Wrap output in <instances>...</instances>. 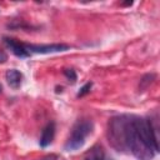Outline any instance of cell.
Listing matches in <instances>:
<instances>
[{
    "label": "cell",
    "instance_id": "obj_10",
    "mask_svg": "<svg viewBox=\"0 0 160 160\" xmlns=\"http://www.w3.org/2000/svg\"><path fill=\"white\" fill-rule=\"evenodd\" d=\"M91 86H92V84L91 82H88V84H85L81 89H80V91H79V94H78V96L80 98V96H84L85 94H88L89 91H90V89H91Z\"/></svg>",
    "mask_w": 160,
    "mask_h": 160
},
{
    "label": "cell",
    "instance_id": "obj_8",
    "mask_svg": "<svg viewBox=\"0 0 160 160\" xmlns=\"http://www.w3.org/2000/svg\"><path fill=\"white\" fill-rule=\"evenodd\" d=\"M84 160H105V152L104 149L100 145H95L90 149V151H88V154L85 155Z\"/></svg>",
    "mask_w": 160,
    "mask_h": 160
},
{
    "label": "cell",
    "instance_id": "obj_1",
    "mask_svg": "<svg viewBox=\"0 0 160 160\" xmlns=\"http://www.w3.org/2000/svg\"><path fill=\"white\" fill-rule=\"evenodd\" d=\"M126 144H128V150H131V152L136 156L139 160H151L155 155V151L149 149L145 142L142 141L141 136L139 135L135 124H134V118H129L128 121V128H126Z\"/></svg>",
    "mask_w": 160,
    "mask_h": 160
},
{
    "label": "cell",
    "instance_id": "obj_7",
    "mask_svg": "<svg viewBox=\"0 0 160 160\" xmlns=\"http://www.w3.org/2000/svg\"><path fill=\"white\" fill-rule=\"evenodd\" d=\"M54 135H55V125H54V122H50L42 130V134L40 138V146L46 148L48 145H50L54 139Z\"/></svg>",
    "mask_w": 160,
    "mask_h": 160
},
{
    "label": "cell",
    "instance_id": "obj_2",
    "mask_svg": "<svg viewBox=\"0 0 160 160\" xmlns=\"http://www.w3.org/2000/svg\"><path fill=\"white\" fill-rule=\"evenodd\" d=\"M130 116H116L112 118L109 122L108 128V139L112 148H115L118 151H125L128 150L126 144V128L128 121Z\"/></svg>",
    "mask_w": 160,
    "mask_h": 160
},
{
    "label": "cell",
    "instance_id": "obj_14",
    "mask_svg": "<svg viewBox=\"0 0 160 160\" xmlns=\"http://www.w3.org/2000/svg\"><path fill=\"white\" fill-rule=\"evenodd\" d=\"M46 160H49V159H46ZM50 160H51V159H50Z\"/></svg>",
    "mask_w": 160,
    "mask_h": 160
},
{
    "label": "cell",
    "instance_id": "obj_5",
    "mask_svg": "<svg viewBox=\"0 0 160 160\" xmlns=\"http://www.w3.org/2000/svg\"><path fill=\"white\" fill-rule=\"evenodd\" d=\"M4 42H5L6 46L14 52V55H16L18 58H28V56H29V52H28L26 49L24 48V44H20V42H18L16 40L9 39V38H5V39H4Z\"/></svg>",
    "mask_w": 160,
    "mask_h": 160
},
{
    "label": "cell",
    "instance_id": "obj_4",
    "mask_svg": "<svg viewBox=\"0 0 160 160\" xmlns=\"http://www.w3.org/2000/svg\"><path fill=\"white\" fill-rule=\"evenodd\" d=\"M24 48L26 51L35 52V54H50V52H59V51H66L70 49L66 44H46V45H35V44H24Z\"/></svg>",
    "mask_w": 160,
    "mask_h": 160
},
{
    "label": "cell",
    "instance_id": "obj_13",
    "mask_svg": "<svg viewBox=\"0 0 160 160\" xmlns=\"http://www.w3.org/2000/svg\"><path fill=\"white\" fill-rule=\"evenodd\" d=\"M0 91H1V85H0Z\"/></svg>",
    "mask_w": 160,
    "mask_h": 160
},
{
    "label": "cell",
    "instance_id": "obj_3",
    "mask_svg": "<svg viewBox=\"0 0 160 160\" xmlns=\"http://www.w3.org/2000/svg\"><path fill=\"white\" fill-rule=\"evenodd\" d=\"M92 129H94L92 121H90V120L78 121L74 125L71 135L65 144V150L72 151V150H78L80 148H82V145L85 144V139L92 132Z\"/></svg>",
    "mask_w": 160,
    "mask_h": 160
},
{
    "label": "cell",
    "instance_id": "obj_12",
    "mask_svg": "<svg viewBox=\"0 0 160 160\" xmlns=\"http://www.w3.org/2000/svg\"><path fill=\"white\" fill-rule=\"evenodd\" d=\"M105 160H112V159H105Z\"/></svg>",
    "mask_w": 160,
    "mask_h": 160
},
{
    "label": "cell",
    "instance_id": "obj_6",
    "mask_svg": "<svg viewBox=\"0 0 160 160\" xmlns=\"http://www.w3.org/2000/svg\"><path fill=\"white\" fill-rule=\"evenodd\" d=\"M5 78H6V81L9 84L10 88L12 89H19L21 86V82H22V74L16 70V69H10L6 71L5 74Z\"/></svg>",
    "mask_w": 160,
    "mask_h": 160
},
{
    "label": "cell",
    "instance_id": "obj_9",
    "mask_svg": "<svg viewBox=\"0 0 160 160\" xmlns=\"http://www.w3.org/2000/svg\"><path fill=\"white\" fill-rule=\"evenodd\" d=\"M64 74H65V76H66L69 80H71V82H75V80H76V74H75V71H74L72 69H65V70H64Z\"/></svg>",
    "mask_w": 160,
    "mask_h": 160
},
{
    "label": "cell",
    "instance_id": "obj_11",
    "mask_svg": "<svg viewBox=\"0 0 160 160\" xmlns=\"http://www.w3.org/2000/svg\"><path fill=\"white\" fill-rule=\"evenodd\" d=\"M6 60H8V54L0 49V64H4Z\"/></svg>",
    "mask_w": 160,
    "mask_h": 160
}]
</instances>
